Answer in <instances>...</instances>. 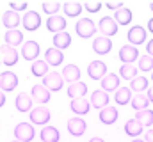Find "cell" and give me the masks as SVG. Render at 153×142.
<instances>
[{
	"label": "cell",
	"instance_id": "obj_7",
	"mask_svg": "<svg viewBox=\"0 0 153 142\" xmlns=\"http://www.w3.org/2000/svg\"><path fill=\"white\" fill-rule=\"evenodd\" d=\"M18 85V76L13 73V71H4L0 73V91H14Z\"/></svg>",
	"mask_w": 153,
	"mask_h": 142
},
{
	"label": "cell",
	"instance_id": "obj_36",
	"mask_svg": "<svg viewBox=\"0 0 153 142\" xmlns=\"http://www.w3.org/2000/svg\"><path fill=\"white\" fill-rule=\"evenodd\" d=\"M30 71H32V75L34 76H46L48 75V64L45 62V61H34L32 62V68H30Z\"/></svg>",
	"mask_w": 153,
	"mask_h": 142
},
{
	"label": "cell",
	"instance_id": "obj_25",
	"mask_svg": "<svg viewBox=\"0 0 153 142\" xmlns=\"http://www.w3.org/2000/svg\"><path fill=\"white\" fill-rule=\"evenodd\" d=\"M52 43H53V48H57V50L62 52L64 48H68V46L71 44V36L68 34L66 30H64V32H59V34H53Z\"/></svg>",
	"mask_w": 153,
	"mask_h": 142
},
{
	"label": "cell",
	"instance_id": "obj_28",
	"mask_svg": "<svg viewBox=\"0 0 153 142\" xmlns=\"http://www.w3.org/2000/svg\"><path fill=\"white\" fill-rule=\"evenodd\" d=\"M125 133L130 135V137H139L143 133V124L134 117V119H128L125 123Z\"/></svg>",
	"mask_w": 153,
	"mask_h": 142
},
{
	"label": "cell",
	"instance_id": "obj_43",
	"mask_svg": "<svg viewBox=\"0 0 153 142\" xmlns=\"http://www.w3.org/2000/svg\"><path fill=\"white\" fill-rule=\"evenodd\" d=\"M146 55L153 57V39L152 41H148V44H146Z\"/></svg>",
	"mask_w": 153,
	"mask_h": 142
},
{
	"label": "cell",
	"instance_id": "obj_19",
	"mask_svg": "<svg viewBox=\"0 0 153 142\" xmlns=\"http://www.w3.org/2000/svg\"><path fill=\"white\" fill-rule=\"evenodd\" d=\"M62 61H64V55H62L61 50H57V48H48V50L45 52V62H46L48 66H61Z\"/></svg>",
	"mask_w": 153,
	"mask_h": 142
},
{
	"label": "cell",
	"instance_id": "obj_34",
	"mask_svg": "<svg viewBox=\"0 0 153 142\" xmlns=\"http://www.w3.org/2000/svg\"><path fill=\"white\" fill-rule=\"evenodd\" d=\"M62 9H64V14L66 16H71V18H76L82 13V5L78 2H64L62 4Z\"/></svg>",
	"mask_w": 153,
	"mask_h": 142
},
{
	"label": "cell",
	"instance_id": "obj_30",
	"mask_svg": "<svg viewBox=\"0 0 153 142\" xmlns=\"http://www.w3.org/2000/svg\"><path fill=\"white\" fill-rule=\"evenodd\" d=\"M39 135H41V142H59V139H61L59 130L53 128V126H46V128H43Z\"/></svg>",
	"mask_w": 153,
	"mask_h": 142
},
{
	"label": "cell",
	"instance_id": "obj_21",
	"mask_svg": "<svg viewBox=\"0 0 153 142\" xmlns=\"http://www.w3.org/2000/svg\"><path fill=\"white\" fill-rule=\"evenodd\" d=\"M85 92H87V85L84 84V82H73V84H70L68 85V96L71 98V100H78V98H84L85 96Z\"/></svg>",
	"mask_w": 153,
	"mask_h": 142
},
{
	"label": "cell",
	"instance_id": "obj_37",
	"mask_svg": "<svg viewBox=\"0 0 153 142\" xmlns=\"http://www.w3.org/2000/svg\"><path fill=\"white\" fill-rule=\"evenodd\" d=\"M144 89H148V78L146 76H135L130 84V91H135V92H143Z\"/></svg>",
	"mask_w": 153,
	"mask_h": 142
},
{
	"label": "cell",
	"instance_id": "obj_10",
	"mask_svg": "<svg viewBox=\"0 0 153 142\" xmlns=\"http://www.w3.org/2000/svg\"><path fill=\"white\" fill-rule=\"evenodd\" d=\"M87 75H89L91 80H102V78L107 75V66H105V62H102V61H93V62H89V66H87Z\"/></svg>",
	"mask_w": 153,
	"mask_h": 142
},
{
	"label": "cell",
	"instance_id": "obj_29",
	"mask_svg": "<svg viewBox=\"0 0 153 142\" xmlns=\"http://www.w3.org/2000/svg\"><path fill=\"white\" fill-rule=\"evenodd\" d=\"M62 78H64L66 82H70V84L78 82V78H80V70H78V66H75V64H66L64 70H62Z\"/></svg>",
	"mask_w": 153,
	"mask_h": 142
},
{
	"label": "cell",
	"instance_id": "obj_2",
	"mask_svg": "<svg viewBox=\"0 0 153 142\" xmlns=\"http://www.w3.org/2000/svg\"><path fill=\"white\" fill-rule=\"evenodd\" d=\"M14 137H16V141H20V142H30V141H34V137H36V130L29 123H20L14 128Z\"/></svg>",
	"mask_w": 153,
	"mask_h": 142
},
{
	"label": "cell",
	"instance_id": "obj_22",
	"mask_svg": "<svg viewBox=\"0 0 153 142\" xmlns=\"http://www.w3.org/2000/svg\"><path fill=\"white\" fill-rule=\"evenodd\" d=\"M14 106H16V110H20V112H30V110H32V98H30L27 92H20V94L14 98Z\"/></svg>",
	"mask_w": 153,
	"mask_h": 142
},
{
	"label": "cell",
	"instance_id": "obj_46",
	"mask_svg": "<svg viewBox=\"0 0 153 142\" xmlns=\"http://www.w3.org/2000/svg\"><path fill=\"white\" fill-rule=\"evenodd\" d=\"M148 100H150V101L153 103V85L150 87V89H148Z\"/></svg>",
	"mask_w": 153,
	"mask_h": 142
},
{
	"label": "cell",
	"instance_id": "obj_24",
	"mask_svg": "<svg viewBox=\"0 0 153 142\" xmlns=\"http://www.w3.org/2000/svg\"><path fill=\"white\" fill-rule=\"evenodd\" d=\"M71 112L76 114L78 117L80 115H84V114H87L89 112V108H91V103H89V100H84V98H78V100H71Z\"/></svg>",
	"mask_w": 153,
	"mask_h": 142
},
{
	"label": "cell",
	"instance_id": "obj_11",
	"mask_svg": "<svg viewBox=\"0 0 153 142\" xmlns=\"http://www.w3.org/2000/svg\"><path fill=\"white\" fill-rule=\"evenodd\" d=\"M22 23H23V27L29 32H34V30H38L39 25H41V16L36 11H27L23 14V18H22Z\"/></svg>",
	"mask_w": 153,
	"mask_h": 142
},
{
	"label": "cell",
	"instance_id": "obj_27",
	"mask_svg": "<svg viewBox=\"0 0 153 142\" xmlns=\"http://www.w3.org/2000/svg\"><path fill=\"white\" fill-rule=\"evenodd\" d=\"M132 11L128 9V7H121V9H117L114 13V21L117 23V25H128L130 21H132Z\"/></svg>",
	"mask_w": 153,
	"mask_h": 142
},
{
	"label": "cell",
	"instance_id": "obj_52",
	"mask_svg": "<svg viewBox=\"0 0 153 142\" xmlns=\"http://www.w3.org/2000/svg\"><path fill=\"white\" fill-rule=\"evenodd\" d=\"M0 64H2V57H0Z\"/></svg>",
	"mask_w": 153,
	"mask_h": 142
},
{
	"label": "cell",
	"instance_id": "obj_47",
	"mask_svg": "<svg viewBox=\"0 0 153 142\" xmlns=\"http://www.w3.org/2000/svg\"><path fill=\"white\" fill-rule=\"evenodd\" d=\"M148 30L153 32V18H150V21H148Z\"/></svg>",
	"mask_w": 153,
	"mask_h": 142
},
{
	"label": "cell",
	"instance_id": "obj_5",
	"mask_svg": "<svg viewBox=\"0 0 153 142\" xmlns=\"http://www.w3.org/2000/svg\"><path fill=\"white\" fill-rule=\"evenodd\" d=\"M30 121L34 123V124H39V126H43V124H46L48 121H50V117H52V114H50V110L46 108V106L39 105L36 108H32L30 110Z\"/></svg>",
	"mask_w": 153,
	"mask_h": 142
},
{
	"label": "cell",
	"instance_id": "obj_17",
	"mask_svg": "<svg viewBox=\"0 0 153 142\" xmlns=\"http://www.w3.org/2000/svg\"><path fill=\"white\" fill-rule=\"evenodd\" d=\"M100 85H102V91H105V92L117 91V89H119V76L114 75V73H107V75L100 80Z\"/></svg>",
	"mask_w": 153,
	"mask_h": 142
},
{
	"label": "cell",
	"instance_id": "obj_9",
	"mask_svg": "<svg viewBox=\"0 0 153 142\" xmlns=\"http://www.w3.org/2000/svg\"><path fill=\"white\" fill-rule=\"evenodd\" d=\"M126 39L132 46H137L141 43L146 41V29H143L141 25H134L132 29H128V34H126Z\"/></svg>",
	"mask_w": 153,
	"mask_h": 142
},
{
	"label": "cell",
	"instance_id": "obj_3",
	"mask_svg": "<svg viewBox=\"0 0 153 142\" xmlns=\"http://www.w3.org/2000/svg\"><path fill=\"white\" fill-rule=\"evenodd\" d=\"M62 82H64V78L57 71H50L46 76H43V85L48 91H61L62 89Z\"/></svg>",
	"mask_w": 153,
	"mask_h": 142
},
{
	"label": "cell",
	"instance_id": "obj_41",
	"mask_svg": "<svg viewBox=\"0 0 153 142\" xmlns=\"http://www.w3.org/2000/svg\"><path fill=\"white\" fill-rule=\"evenodd\" d=\"M27 2H11V11H25Z\"/></svg>",
	"mask_w": 153,
	"mask_h": 142
},
{
	"label": "cell",
	"instance_id": "obj_51",
	"mask_svg": "<svg viewBox=\"0 0 153 142\" xmlns=\"http://www.w3.org/2000/svg\"><path fill=\"white\" fill-rule=\"evenodd\" d=\"M152 82H153V71H152Z\"/></svg>",
	"mask_w": 153,
	"mask_h": 142
},
{
	"label": "cell",
	"instance_id": "obj_35",
	"mask_svg": "<svg viewBox=\"0 0 153 142\" xmlns=\"http://www.w3.org/2000/svg\"><path fill=\"white\" fill-rule=\"evenodd\" d=\"M132 106H134V110H144V108H148V103H150V100H148V94H143V92H139V94H135L134 96V100L130 101Z\"/></svg>",
	"mask_w": 153,
	"mask_h": 142
},
{
	"label": "cell",
	"instance_id": "obj_39",
	"mask_svg": "<svg viewBox=\"0 0 153 142\" xmlns=\"http://www.w3.org/2000/svg\"><path fill=\"white\" fill-rule=\"evenodd\" d=\"M41 7H43V11H45L46 14H52V16H53V14H57V11L61 9V4H59V2H43Z\"/></svg>",
	"mask_w": 153,
	"mask_h": 142
},
{
	"label": "cell",
	"instance_id": "obj_15",
	"mask_svg": "<svg viewBox=\"0 0 153 142\" xmlns=\"http://www.w3.org/2000/svg\"><path fill=\"white\" fill-rule=\"evenodd\" d=\"M89 103H91V106H94V108H98V110L105 108V106L109 105V92H105V91H102V89L93 91Z\"/></svg>",
	"mask_w": 153,
	"mask_h": 142
},
{
	"label": "cell",
	"instance_id": "obj_49",
	"mask_svg": "<svg viewBox=\"0 0 153 142\" xmlns=\"http://www.w3.org/2000/svg\"><path fill=\"white\" fill-rule=\"evenodd\" d=\"M132 142H144V141H143V139H134Z\"/></svg>",
	"mask_w": 153,
	"mask_h": 142
},
{
	"label": "cell",
	"instance_id": "obj_4",
	"mask_svg": "<svg viewBox=\"0 0 153 142\" xmlns=\"http://www.w3.org/2000/svg\"><path fill=\"white\" fill-rule=\"evenodd\" d=\"M119 61L123 62V64H134V61H137L141 55H139V50H137V46H132V44H125V46H121V50H119Z\"/></svg>",
	"mask_w": 153,
	"mask_h": 142
},
{
	"label": "cell",
	"instance_id": "obj_23",
	"mask_svg": "<svg viewBox=\"0 0 153 142\" xmlns=\"http://www.w3.org/2000/svg\"><path fill=\"white\" fill-rule=\"evenodd\" d=\"M100 121L103 124H114L116 121H117V108L116 106H111V105L102 108L100 110Z\"/></svg>",
	"mask_w": 153,
	"mask_h": 142
},
{
	"label": "cell",
	"instance_id": "obj_12",
	"mask_svg": "<svg viewBox=\"0 0 153 142\" xmlns=\"http://www.w3.org/2000/svg\"><path fill=\"white\" fill-rule=\"evenodd\" d=\"M0 57H2V64H5V66H14L18 62V52H16V48L7 46V44L0 46Z\"/></svg>",
	"mask_w": 153,
	"mask_h": 142
},
{
	"label": "cell",
	"instance_id": "obj_50",
	"mask_svg": "<svg viewBox=\"0 0 153 142\" xmlns=\"http://www.w3.org/2000/svg\"><path fill=\"white\" fill-rule=\"evenodd\" d=\"M150 9H152V11H153V2H152V4H150Z\"/></svg>",
	"mask_w": 153,
	"mask_h": 142
},
{
	"label": "cell",
	"instance_id": "obj_26",
	"mask_svg": "<svg viewBox=\"0 0 153 142\" xmlns=\"http://www.w3.org/2000/svg\"><path fill=\"white\" fill-rule=\"evenodd\" d=\"M4 41H5L4 44L16 48V46H20V43L23 41V34H22L18 29H14V30H7L5 36H4Z\"/></svg>",
	"mask_w": 153,
	"mask_h": 142
},
{
	"label": "cell",
	"instance_id": "obj_33",
	"mask_svg": "<svg viewBox=\"0 0 153 142\" xmlns=\"http://www.w3.org/2000/svg\"><path fill=\"white\" fill-rule=\"evenodd\" d=\"M135 119L143 124V128H144V126H152L153 124V110H150V108L139 110V112L135 114Z\"/></svg>",
	"mask_w": 153,
	"mask_h": 142
},
{
	"label": "cell",
	"instance_id": "obj_20",
	"mask_svg": "<svg viewBox=\"0 0 153 142\" xmlns=\"http://www.w3.org/2000/svg\"><path fill=\"white\" fill-rule=\"evenodd\" d=\"M2 23H4V27L5 29H9V30H14L18 25H20V14L16 13V11H5L4 14H2Z\"/></svg>",
	"mask_w": 153,
	"mask_h": 142
},
{
	"label": "cell",
	"instance_id": "obj_13",
	"mask_svg": "<svg viewBox=\"0 0 153 142\" xmlns=\"http://www.w3.org/2000/svg\"><path fill=\"white\" fill-rule=\"evenodd\" d=\"M85 128H87V124H85V121L82 119V117H71L70 121H68V132L73 135V137H82L84 133H85Z\"/></svg>",
	"mask_w": 153,
	"mask_h": 142
},
{
	"label": "cell",
	"instance_id": "obj_53",
	"mask_svg": "<svg viewBox=\"0 0 153 142\" xmlns=\"http://www.w3.org/2000/svg\"><path fill=\"white\" fill-rule=\"evenodd\" d=\"M14 142H20V141H14Z\"/></svg>",
	"mask_w": 153,
	"mask_h": 142
},
{
	"label": "cell",
	"instance_id": "obj_38",
	"mask_svg": "<svg viewBox=\"0 0 153 142\" xmlns=\"http://www.w3.org/2000/svg\"><path fill=\"white\" fill-rule=\"evenodd\" d=\"M139 71H153V57L150 55H144V57H139Z\"/></svg>",
	"mask_w": 153,
	"mask_h": 142
},
{
	"label": "cell",
	"instance_id": "obj_14",
	"mask_svg": "<svg viewBox=\"0 0 153 142\" xmlns=\"http://www.w3.org/2000/svg\"><path fill=\"white\" fill-rule=\"evenodd\" d=\"M112 50V41L105 36H100L93 41V52L98 53V55H105Z\"/></svg>",
	"mask_w": 153,
	"mask_h": 142
},
{
	"label": "cell",
	"instance_id": "obj_44",
	"mask_svg": "<svg viewBox=\"0 0 153 142\" xmlns=\"http://www.w3.org/2000/svg\"><path fill=\"white\" fill-rule=\"evenodd\" d=\"M144 142H153V130H148L144 133Z\"/></svg>",
	"mask_w": 153,
	"mask_h": 142
},
{
	"label": "cell",
	"instance_id": "obj_48",
	"mask_svg": "<svg viewBox=\"0 0 153 142\" xmlns=\"http://www.w3.org/2000/svg\"><path fill=\"white\" fill-rule=\"evenodd\" d=\"M89 142H105L103 139H100V137H94V139H91Z\"/></svg>",
	"mask_w": 153,
	"mask_h": 142
},
{
	"label": "cell",
	"instance_id": "obj_6",
	"mask_svg": "<svg viewBox=\"0 0 153 142\" xmlns=\"http://www.w3.org/2000/svg\"><path fill=\"white\" fill-rule=\"evenodd\" d=\"M98 30L102 32V36H105V37L111 39V36L117 34V23L114 21L112 16H105V18H102L98 21Z\"/></svg>",
	"mask_w": 153,
	"mask_h": 142
},
{
	"label": "cell",
	"instance_id": "obj_45",
	"mask_svg": "<svg viewBox=\"0 0 153 142\" xmlns=\"http://www.w3.org/2000/svg\"><path fill=\"white\" fill-rule=\"evenodd\" d=\"M4 103H5V94H4V91H0V108L4 106Z\"/></svg>",
	"mask_w": 153,
	"mask_h": 142
},
{
	"label": "cell",
	"instance_id": "obj_32",
	"mask_svg": "<svg viewBox=\"0 0 153 142\" xmlns=\"http://www.w3.org/2000/svg\"><path fill=\"white\" fill-rule=\"evenodd\" d=\"M137 66L135 64H123L121 68H119V76L121 78H125V80H134L135 76H137Z\"/></svg>",
	"mask_w": 153,
	"mask_h": 142
},
{
	"label": "cell",
	"instance_id": "obj_31",
	"mask_svg": "<svg viewBox=\"0 0 153 142\" xmlns=\"http://www.w3.org/2000/svg\"><path fill=\"white\" fill-rule=\"evenodd\" d=\"M114 101L117 105H126L132 101V91L130 87H119L114 94Z\"/></svg>",
	"mask_w": 153,
	"mask_h": 142
},
{
	"label": "cell",
	"instance_id": "obj_1",
	"mask_svg": "<svg viewBox=\"0 0 153 142\" xmlns=\"http://www.w3.org/2000/svg\"><path fill=\"white\" fill-rule=\"evenodd\" d=\"M96 30H98V27L94 25V21H93L91 18H80L75 25V32L80 36V37H84V39L94 36Z\"/></svg>",
	"mask_w": 153,
	"mask_h": 142
},
{
	"label": "cell",
	"instance_id": "obj_16",
	"mask_svg": "<svg viewBox=\"0 0 153 142\" xmlns=\"http://www.w3.org/2000/svg\"><path fill=\"white\" fill-rule=\"evenodd\" d=\"M46 29H48L50 32H53V34L64 32V29H66V20H64L62 16H59V14H53V16H50V18L46 20Z\"/></svg>",
	"mask_w": 153,
	"mask_h": 142
},
{
	"label": "cell",
	"instance_id": "obj_42",
	"mask_svg": "<svg viewBox=\"0 0 153 142\" xmlns=\"http://www.w3.org/2000/svg\"><path fill=\"white\" fill-rule=\"evenodd\" d=\"M105 7H107V9H112V11H117V9H121V7H125V4H123V2H107V4H105Z\"/></svg>",
	"mask_w": 153,
	"mask_h": 142
},
{
	"label": "cell",
	"instance_id": "obj_40",
	"mask_svg": "<svg viewBox=\"0 0 153 142\" xmlns=\"http://www.w3.org/2000/svg\"><path fill=\"white\" fill-rule=\"evenodd\" d=\"M84 7H85L89 13H98V11L102 9V2H98V0H87V2L84 4Z\"/></svg>",
	"mask_w": 153,
	"mask_h": 142
},
{
	"label": "cell",
	"instance_id": "obj_8",
	"mask_svg": "<svg viewBox=\"0 0 153 142\" xmlns=\"http://www.w3.org/2000/svg\"><path fill=\"white\" fill-rule=\"evenodd\" d=\"M39 52H41V48H39V43H36V41H27L22 44V55L25 61H32V62L38 61Z\"/></svg>",
	"mask_w": 153,
	"mask_h": 142
},
{
	"label": "cell",
	"instance_id": "obj_18",
	"mask_svg": "<svg viewBox=\"0 0 153 142\" xmlns=\"http://www.w3.org/2000/svg\"><path fill=\"white\" fill-rule=\"evenodd\" d=\"M30 98L34 100V101H38V103H48L52 98H50V91L43 85V84H39V85H34L32 87V92H30Z\"/></svg>",
	"mask_w": 153,
	"mask_h": 142
}]
</instances>
